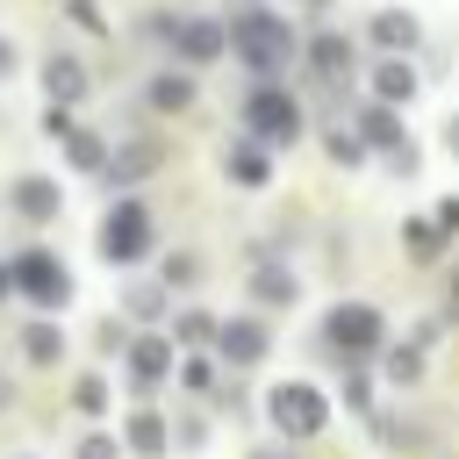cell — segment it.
<instances>
[{
  "mask_svg": "<svg viewBox=\"0 0 459 459\" xmlns=\"http://www.w3.org/2000/svg\"><path fill=\"white\" fill-rule=\"evenodd\" d=\"M230 50H237V65H244V72L273 79V72H287V57H294L301 43H294V29H287V22L273 14V7L244 0V7L230 14Z\"/></svg>",
  "mask_w": 459,
  "mask_h": 459,
  "instance_id": "6da1fadb",
  "label": "cell"
},
{
  "mask_svg": "<svg viewBox=\"0 0 459 459\" xmlns=\"http://www.w3.org/2000/svg\"><path fill=\"white\" fill-rule=\"evenodd\" d=\"M323 344H330L337 366H366V359L387 344V323H380V308H366V301H337V308L323 316Z\"/></svg>",
  "mask_w": 459,
  "mask_h": 459,
  "instance_id": "7a4b0ae2",
  "label": "cell"
},
{
  "mask_svg": "<svg viewBox=\"0 0 459 459\" xmlns=\"http://www.w3.org/2000/svg\"><path fill=\"white\" fill-rule=\"evenodd\" d=\"M151 244H158V237H151V208H143V201H115V208L100 215V258H108V265H136Z\"/></svg>",
  "mask_w": 459,
  "mask_h": 459,
  "instance_id": "3957f363",
  "label": "cell"
},
{
  "mask_svg": "<svg viewBox=\"0 0 459 459\" xmlns=\"http://www.w3.org/2000/svg\"><path fill=\"white\" fill-rule=\"evenodd\" d=\"M244 129L265 136V143H294V136H301V100L265 79V86H251V100H244Z\"/></svg>",
  "mask_w": 459,
  "mask_h": 459,
  "instance_id": "277c9868",
  "label": "cell"
},
{
  "mask_svg": "<svg viewBox=\"0 0 459 459\" xmlns=\"http://www.w3.org/2000/svg\"><path fill=\"white\" fill-rule=\"evenodd\" d=\"M265 416H273V430H280V437H316V430L330 423V402H323L308 380H287V387H273V394H265Z\"/></svg>",
  "mask_w": 459,
  "mask_h": 459,
  "instance_id": "5b68a950",
  "label": "cell"
},
{
  "mask_svg": "<svg viewBox=\"0 0 459 459\" xmlns=\"http://www.w3.org/2000/svg\"><path fill=\"white\" fill-rule=\"evenodd\" d=\"M7 273H14V294H29L36 308H65V294H72V273L50 251H14Z\"/></svg>",
  "mask_w": 459,
  "mask_h": 459,
  "instance_id": "8992f818",
  "label": "cell"
},
{
  "mask_svg": "<svg viewBox=\"0 0 459 459\" xmlns=\"http://www.w3.org/2000/svg\"><path fill=\"white\" fill-rule=\"evenodd\" d=\"M158 29L172 36V57H186V65H215V57H230V22L179 14V22H158Z\"/></svg>",
  "mask_w": 459,
  "mask_h": 459,
  "instance_id": "52a82bcc",
  "label": "cell"
},
{
  "mask_svg": "<svg viewBox=\"0 0 459 459\" xmlns=\"http://www.w3.org/2000/svg\"><path fill=\"white\" fill-rule=\"evenodd\" d=\"M359 136H366L394 172H416V143L402 136V122H394V108H387V100H366V108H359Z\"/></svg>",
  "mask_w": 459,
  "mask_h": 459,
  "instance_id": "ba28073f",
  "label": "cell"
},
{
  "mask_svg": "<svg viewBox=\"0 0 459 459\" xmlns=\"http://www.w3.org/2000/svg\"><path fill=\"white\" fill-rule=\"evenodd\" d=\"M215 351H222L230 366H258V359L273 351V337H265L258 316H230V323H215Z\"/></svg>",
  "mask_w": 459,
  "mask_h": 459,
  "instance_id": "9c48e42d",
  "label": "cell"
},
{
  "mask_svg": "<svg viewBox=\"0 0 459 459\" xmlns=\"http://www.w3.org/2000/svg\"><path fill=\"white\" fill-rule=\"evenodd\" d=\"M222 179H230V186H265V179H273V165H265V136H237V143H222Z\"/></svg>",
  "mask_w": 459,
  "mask_h": 459,
  "instance_id": "30bf717a",
  "label": "cell"
},
{
  "mask_svg": "<svg viewBox=\"0 0 459 459\" xmlns=\"http://www.w3.org/2000/svg\"><path fill=\"white\" fill-rule=\"evenodd\" d=\"M122 359H129V380H136V387H158V380L172 373V344H165V337H129Z\"/></svg>",
  "mask_w": 459,
  "mask_h": 459,
  "instance_id": "8fae6325",
  "label": "cell"
},
{
  "mask_svg": "<svg viewBox=\"0 0 459 459\" xmlns=\"http://www.w3.org/2000/svg\"><path fill=\"white\" fill-rule=\"evenodd\" d=\"M122 437H129V452H136V459H165V452H172V430H165V416H158V409H129Z\"/></svg>",
  "mask_w": 459,
  "mask_h": 459,
  "instance_id": "7c38bea8",
  "label": "cell"
},
{
  "mask_svg": "<svg viewBox=\"0 0 459 459\" xmlns=\"http://www.w3.org/2000/svg\"><path fill=\"white\" fill-rule=\"evenodd\" d=\"M7 201H14V215L50 222V215H57V179H36V172H29V179H14V186H7Z\"/></svg>",
  "mask_w": 459,
  "mask_h": 459,
  "instance_id": "4fadbf2b",
  "label": "cell"
},
{
  "mask_svg": "<svg viewBox=\"0 0 459 459\" xmlns=\"http://www.w3.org/2000/svg\"><path fill=\"white\" fill-rule=\"evenodd\" d=\"M409 93H416V72H409V57H402V50H394V57H380V65H373V100L402 108Z\"/></svg>",
  "mask_w": 459,
  "mask_h": 459,
  "instance_id": "5bb4252c",
  "label": "cell"
},
{
  "mask_svg": "<svg viewBox=\"0 0 459 459\" xmlns=\"http://www.w3.org/2000/svg\"><path fill=\"white\" fill-rule=\"evenodd\" d=\"M301 50H308V65H316L323 79H344V72H351V43H344L337 29H323V36H308Z\"/></svg>",
  "mask_w": 459,
  "mask_h": 459,
  "instance_id": "9a60e30c",
  "label": "cell"
},
{
  "mask_svg": "<svg viewBox=\"0 0 459 459\" xmlns=\"http://www.w3.org/2000/svg\"><path fill=\"white\" fill-rule=\"evenodd\" d=\"M43 93H50V100H65V108H72V100H79V93H86V65H79V57H65V50H57V57H50V65H43Z\"/></svg>",
  "mask_w": 459,
  "mask_h": 459,
  "instance_id": "2e32d148",
  "label": "cell"
},
{
  "mask_svg": "<svg viewBox=\"0 0 459 459\" xmlns=\"http://www.w3.org/2000/svg\"><path fill=\"white\" fill-rule=\"evenodd\" d=\"M143 100H151L158 115H186V108H194V79H186V72H158V79L143 86Z\"/></svg>",
  "mask_w": 459,
  "mask_h": 459,
  "instance_id": "e0dca14e",
  "label": "cell"
},
{
  "mask_svg": "<svg viewBox=\"0 0 459 459\" xmlns=\"http://www.w3.org/2000/svg\"><path fill=\"white\" fill-rule=\"evenodd\" d=\"M416 36H423L416 14H394V7L373 14V43H380V50H416Z\"/></svg>",
  "mask_w": 459,
  "mask_h": 459,
  "instance_id": "ac0fdd59",
  "label": "cell"
},
{
  "mask_svg": "<svg viewBox=\"0 0 459 459\" xmlns=\"http://www.w3.org/2000/svg\"><path fill=\"white\" fill-rule=\"evenodd\" d=\"M151 165H158V151H151V143H129V151H108V172H100V179H115V186H136Z\"/></svg>",
  "mask_w": 459,
  "mask_h": 459,
  "instance_id": "d6986e66",
  "label": "cell"
},
{
  "mask_svg": "<svg viewBox=\"0 0 459 459\" xmlns=\"http://www.w3.org/2000/svg\"><path fill=\"white\" fill-rule=\"evenodd\" d=\"M251 294H258L265 308H287L301 287H294V273H287V265H258V273H251Z\"/></svg>",
  "mask_w": 459,
  "mask_h": 459,
  "instance_id": "ffe728a7",
  "label": "cell"
},
{
  "mask_svg": "<svg viewBox=\"0 0 459 459\" xmlns=\"http://www.w3.org/2000/svg\"><path fill=\"white\" fill-rule=\"evenodd\" d=\"M402 244H409L416 258H437V244H445V230H437V215H416V222H402Z\"/></svg>",
  "mask_w": 459,
  "mask_h": 459,
  "instance_id": "44dd1931",
  "label": "cell"
},
{
  "mask_svg": "<svg viewBox=\"0 0 459 459\" xmlns=\"http://www.w3.org/2000/svg\"><path fill=\"white\" fill-rule=\"evenodd\" d=\"M172 337H179V344H215V316H208V308H179V316H172Z\"/></svg>",
  "mask_w": 459,
  "mask_h": 459,
  "instance_id": "7402d4cb",
  "label": "cell"
},
{
  "mask_svg": "<svg viewBox=\"0 0 459 459\" xmlns=\"http://www.w3.org/2000/svg\"><path fill=\"white\" fill-rule=\"evenodd\" d=\"M65 143H72V165H79V172H108V151H100V136H86V129H65Z\"/></svg>",
  "mask_w": 459,
  "mask_h": 459,
  "instance_id": "603a6c76",
  "label": "cell"
},
{
  "mask_svg": "<svg viewBox=\"0 0 459 459\" xmlns=\"http://www.w3.org/2000/svg\"><path fill=\"white\" fill-rule=\"evenodd\" d=\"M57 344H65V337H57V323H29V330H22V351H29L36 366H50V359H57Z\"/></svg>",
  "mask_w": 459,
  "mask_h": 459,
  "instance_id": "cb8c5ba5",
  "label": "cell"
},
{
  "mask_svg": "<svg viewBox=\"0 0 459 459\" xmlns=\"http://www.w3.org/2000/svg\"><path fill=\"white\" fill-rule=\"evenodd\" d=\"M323 143H330V158H337V165H359V158H366V136H359V129H344V122H337Z\"/></svg>",
  "mask_w": 459,
  "mask_h": 459,
  "instance_id": "d4e9b609",
  "label": "cell"
},
{
  "mask_svg": "<svg viewBox=\"0 0 459 459\" xmlns=\"http://www.w3.org/2000/svg\"><path fill=\"white\" fill-rule=\"evenodd\" d=\"M129 316H143V323H151V316H165V287L136 280V287H129Z\"/></svg>",
  "mask_w": 459,
  "mask_h": 459,
  "instance_id": "484cf974",
  "label": "cell"
},
{
  "mask_svg": "<svg viewBox=\"0 0 459 459\" xmlns=\"http://www.w3.org/2000/svg\"><path fill=\"white\" fill-rule=\"evenodd\" d=\"M72 402H79V409H86V416H100V409H108V380H100V373H86V380H79V394H72Z\"/></svg>",
  "mask_w": 459,
  "mask_h": 459,
  "instance_id": "4316f807",
  "label": "cell"
},
{
  "mask_svg": "<svg viewBox=\"0 0 459 459\" xmlns=\"http://www.w3.org/2000/svg\"><path fill=\"white\" fill-rule=\"evenodd\" d=\"M416 373H423V351H387V380H402V387H409Z\"/></svg>",
  "mask_w": 459,
  "mask_h": 459,
  "instance_id": "83f0119b",
  "label": "cell"
},
{
  "mask_svg": "<svg viewBox=\"0 0 459 459\" xmlns=\"http://www.w3.org/2000/svg\"><path fill=\"white\" fill-rule=\"evenodd\" d=\"M344 409H373V402H366V373H359V366H344Z\"/></svg>",
  "mask_w": 459,
  "mask_h": 459,
  "instance_id": "f1b7e54d",
  "label": "cell"
},
{
  "mask_svg": "<svg viewBox=\"0 0 459 459\" xmlns=\"http://www.w3.org/2000/svg\"><path fill=\"white\" fill-rule=\"evenodd\" d=\"M79 459H122V452H115V437H100V430H93V437L79 445Z\"/></svg>",
  "mask_w": 459,
  "mask_h": 459,
  "instance_id": "f546056e",
  "label": "cell"
},
{
  "mask_svg": "<svg viewBox=\"0 0 459 459\" xmlns=\"http://www.w3.org/2000/svg\"><path fill=\"white\" fill-rule=\"evenodd\" d=\"M437 230H459V194H452V201H437Z\"/></svg>",
  "mask_w": 459,
  "mask_h": 459,
  "instance_id": "4dcf8cb0",
  "label": "cell"
},
{
  "mask_svg": "<svg viewBox=\"0 0 459 459\" xmlns=\"http://www.w3.org/2000/svg\"><path fill=\"white\" fill-rule=\"evenodd\" d=\"M7 294H14V273H7V265H0V301H7Z\"/></svg>",
  "mask_w": 459,
  "mask_h": 459,
  "instance_id": "1f68e13d",
  "label": "cell"
},
{
  "mask_svg": "<svg viewBox=\"0 0 459 459\" xmlns=\"http://www.w3.org/2000/svg\"><path fill=\"white\" fill-rule=\"evenodd\" d=\"M7 72H14V50H7V43H0V79H7Z\"/></svg>",
  "mask_w": 459,
  "mask_h": 459,
  "instance_id": "d6a6232c",
  "label": "cell"
},
{
  "mask_svg": "<svg viewBox=\"0 0 459 459\" xmlns=\"http://www.w3.org/2000/svg\"><path fill=\"white\" fill-rule=\"evenodd\" d=\"M251 459H294V452H280V445H265V452H251Z\"/></svg>",
  "mask_w": 459,
  "mask_h": 459,
  "instance_id": "836d02e7",
  "label": "cell"
},
{
  "mask_svg": "<svg viewBox=\"0 0 459 459\" xmlns=\"http://www.w3.org/2000/svg\"><path fill=\"white\" fill-rule=\"evenodd\" d=\"M301 7H316V14H323V7H330V0H301Z\"/></svg>",
  "mask_w": 459,
  "mask_h": 459,
  "instance_id": "e575fe53",
  "label": "cell"
},
{
  "mask_svg": "<svg viewBox=\"0 0 459 459\" xmlns=\"http://www.w3.org/2000/svg\"><path fill=\"white\" fill-rule=\"evenodd\" d=\"M452 301H459V273H452Z\"/></svg>",
  "mask_w": 459,
  "mask_h": 459,
  "instance_id": "d590c367",
  "label": "cell"
},
{
  "mask_svg": "<svg viewBox=\"0 0 459 459\" xmlns=\"http://www.w3.org/2000/svg\"><path fill=\"white\" fill-rule=\"evenodd\" d=\"M452 143H459V122H452Z\"/></svg>",
  "mask_w": 459,
  "mask_h": 459,
  "instance_id": "8d00e7d4",
  "label": "cell"
}]
</instances>
